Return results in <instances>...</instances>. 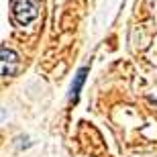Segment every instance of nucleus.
<instances>
[{"instance_id": "nucleus-1", "label": "nucleus", "mask_w": 157, "mask_h": 157, "mask_svg": "<svg viewBox=\"0 0 157 157\" xmlns=\"http://www.w3.org/2000/svg\"><path fill=\"white\" fill-rule=\"evenodd\" d=\"M37 14H39V4L35 0H14L12 2V18L21 27H27L29 23H33Z\"/></svg>"}, {"instance_id": "nucleus-2", "label": "nucleus", "mask_w": 157, "mask_h": 157, "mask_svg": "<svg viewBox=\"0 0 157 157\" xmlns=\"http://www.w3.org/2000/svg\"><path fill=\"white\" fill-rule=\"evenodd\" d=\"M86 76H88V67H80L78 74L74 76V82H71V86H70V102H74V104L80 98V92H82L84 82H86Z\"/></svg>"}, {"instance_id": "nucleus-3", "label": "nucleus", "mask_w": 157, "mask_h": 157, "mask_svg": "<svg viewBox=\"0 0 157 157\" xmlns=\"http://www.w3.org/2000/svg\"><path fill=\"white\" fill-rule=\"evenodd\" d=\"M0 57H2V78H4L6 71H8V63L14 67L17 61H18V55L12 51V49H8L6 45H2V47H0ZM14 70H17V67H14Z\"/></svg>"}]
</instances>
